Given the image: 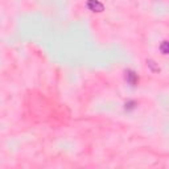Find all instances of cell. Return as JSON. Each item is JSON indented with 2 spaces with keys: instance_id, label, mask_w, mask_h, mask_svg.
Segmentation results:
<instances>
[{
  "instance_id": "6da1fadb",
  "label": "cell",
  "mask_w": 169,
  "mask_h": 169,
  "mask_svg": "<svg viewBox=\"0 0 169 169\" xmlns=\"http://www.w3.org/2000/svg\"><path fill=\"white\" fill-rule=\"evenodd\" d=\"M87 7H89V10H91L93 12H102L103 11V4L99 1V0H89L87 1Z\"/></svg>"
}]
</instances>
